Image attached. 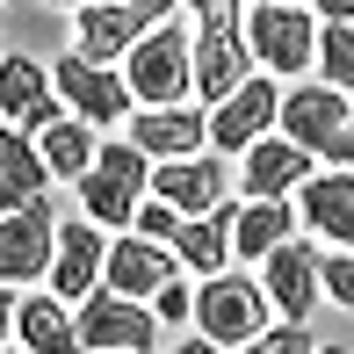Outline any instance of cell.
Returning <instances> with one entry per match:
<instances>
[{
	"label": "cell",
	"mask_w": 354,
	"mask_h": 354,
	"mask_svg": "<svg viewBox=\"0 0 354 354\" xmlns=\"http://www.w3.org/2000/svg\"><path fill=\"white\" fill-rule=\"evenodd\" d=\"M318 73H326L333 94H347L354 102V22H318Z\"/></svg>",
	"instance_id": "d4e9b609"
},
{
	"label": "cell",
	"mask_w": 354,
	"mask_h": 354,
	"mask_svg": "<svg viewBox=\"0 0 354 354\" xmlns=\"http://www.w3.org/2000/svg\"><path fill=\"white\" fill-rule=\"evenodd\" d=\"M239 354H318V340H311V326H289L282 318V326H261Z\"/></svg>",
	"instance_id": "484cf974"
},
{
	"label": "cell",
	"mask_w": 354,
	"mask_h": 354,
	"mask_svg": "<svg viewBox=\"0 0 354 354\" xmlns=\"http://www.w3.org/2000/svg\"><path fill=\"white\" fill-rule=\"evenodd\" d=\"M37 152H44V174H51V181H80V174L94 167V123H80L66 109L58 123L37 131Z\"/></svg>",
	"instance_id": "603a6c76"
},
{
	"label": "cell",
	"mask_w": 354,
	"mask_h": 354,
	"mask_svg": "<svg viewBox=\"0 0 354 354\" xmlns=\"http://www.w3.org/2000/svg\"><path fill=\"white\" fill-rule=\"evenodd\" d=\"M102 354H131V347H102Z\"/></svg>",
	"instance_id": "8d00e7d4"
},
{
	"label": "cell",
	"mask_w": 354,
	"mask_h": 354,
	"mask_svg": "<svg viewBox=\"0 0 354 354\" xmlns=\"http://www.w3.org/2000/svg\"><path fill=\"white\" fill-rule=\"evenodd\" d=\"M73 333H80V354H102V347L152 354V347H159V318H152V304L116 297V289H87V297H80V311H73Z\"/></svg>",
	"instance_id": "9c48e42d"
},
{
	"label": "cell",
	"mask_w": 354,
	"mask_h": 354,
	"mask_svg": "<svg viewBox=\"0 0 354 354\" xmlns=\"http://www.w3.org/2000/svg\"><path fill=\"white\" fill-rule=\"evenodd\" d=\"M51 87H58V102H66L80 123H123V116L138 109L116 66H94V58H80V51L51 66Z\"/></svg>",
	"instance_id": "7c38bea8"
},
{
	"label": "cell",
	"mask_w": 354,
	"mask_h": 354,
	"mask_svg": "<svg viewBox=\"0 0 354 354\" xmlns=\"http://www.w3.org/2000/svg\"><path fill=\"white\" fill-rule=\"evenodd\" d=\"M181 8H188V15L203 22V15H217V8H239V0H181Z\"/></svg>",
	"instance_id": "e575fe53"
},
{
	"label": "cell",
	"mask_w": 354,
	"mask_h": 354,
	"mask_svg": "<svg viewBox=\"0 0 354 354\" xmlns=\"http://www.w3.org/2000/svg\"><path fill=\"white\" fill-rule=\"evenodd\" d=\"M73 188H80L87 224H102V232H131L145 188H152V159H145L131 138H109V145H94V167L80 174Z\"/></svg>",
	"instance_id": "7a4b0ae2"
},
{
	"label": "cell",
	"mask_w": 354,
	"mask_h": 354,
	"mask_svg": "<svg viewBox=\"0 0 354 354\" xmlns=\"http://www.w3.org/2000/svg\"><path fill=\"white\" fill-rule=\"evenodd\" d=\"M131 8L145 15V22H167V15H174V8H181V0H131Z\"/></svg>",
	"instance_id": "4dcf8cb0"
},
{
	"label": "cell",
	"mask_w": 354,
	"mask_h": 354,
	"mask_svg": "<svg viewBox=\"0 0 354 354\" xmlns=\"http://www.w3.org/2000/svg\"><path fill=\"white\" fill-rule=\"evenodd\" d=\"M275 131L289 145H304L311 159H326V167H354V102L333 87H289Z\"/></svg>",
	"instance_id": "3957f363"
},
{
	"label": "cell",
	"mask_w": 354,
	"mask_h": 354,
	"mask_svg": "<svg viewBox=\"0 0 354 354\" xmlns=\"http://www.w3.org/2000/svg\"><path fill=\"white\" fill-rule=\"evenodd\" d=\"M0 354H22V347H0Z\"/></svg>",
	"instance_id": "f35d334b"
},
{
	"label": "cell",
	"mask_w": 354,
	"mask_h": 354,
	"mask_svg": "<svg viewBox=\"0 0 354 354\" xmlns=\"http://www.w3.org/2000/svg\"><path fill=\"white\" fill-rule=\"evenodd\" d=\"M268 311H275V304H268V289L253 282V275H203V289H196V326H203V340H217V347H246L253 333L268 326Z\"/></svg>",
	"instance_id": "52a82bcc"
},
{
	"label": "cell",
	"mask_w": 354,
	"mask_h": 354,
	"mask_svg": "<svg viewBox=\"0 0 354 354\" xmlns=\"http://www.w3.org/2000/svg\"><path fill=\"white\" fill-rule=\"evenodd\" d=\"M123 123H131L123 138H131L145 159H181V152H203V145H210V138H203V109H188V102H167V109H131Z\"/></svg>",
	"instance_id": "ac0fdd59"
},
{
	"label": "cell",
	"mask_w": 354,
	"mask_h": 354,
	"mask_svg": "<svg viewBox=\"0 0 354 354\" xmlns=\"http://www.w3.org/2000/svg\"><path fill=\"white\" fill-rule=\"evenodd\" d=\"M0 181H15L22 196H44V188H51L37 138H29V131H15V123H0Z\"/></svg>",
	"instance_id": "cb8c5ba5"
},
{
	"label": "cell",
	"mask_w": 354,
	"mask_h": 354,
	"mask_svg": "<svg viewBox=\"0 0 354 354\" xmlns=\"http://www.w3.org/2000/svg\"><path fill=\"white\" fill-rule=\"evenodd\" d=\"M261 289H268V304H275L289 326H311V311L326 304V289H318V246L282 239V246L261 261Z\"/></svg>",
	"instance_id": "4fadbf2b"
},
{
	"label": "cell",
	"mask_w": 354,
	"mask_h": 354,
	"mask_svg": "<svg viewBox=\"0 0 354 354\" xmlns=\"http://www.w3.org/2000/svg\"><path fill=\"white\" fill-rule=\"evenodd\" d=\"M246 44H253V66L268 80H297L318 58V15L311 8H282V0H253Z\"/></svg>",
	"instance_id": "277c9868"
},
{
	"label": "cell",
	"mask_w": 354,
	"mask_h": 354,
	"mask_svg": "<svg viewBox=\"0 0 354 354\" xmlns=\"http://www.w3.org/2000/svg\"><path fill=\"white\" fill-rule=\"evenodd\" d=\"M174 224H181V210H174V203H159L152 188H145V203H138L131 232H145V239H159V246H167V239H174Z\"/></svg>",
	"instance_id": "f1b7e54d"
},
{
	"label": "cell",
	"mask_w": 354,
	"mask_h": 354,
	"mask_svg": "<svg viewBox=\"0 0 354 354\" xmlns=\"http://www.w3.org/2000/svg\"><path fill=\"white\" fill-rule=\"evenodd\" d=\"M297 210H304V232H318L326 246H354V174L333 167V174H304L297 181Z\"/></svg>",
	"instance_id": "2e32d148"
},
{
	"label": "cell",
	"mask_w": 354,
	"mask_h": 354,
	"mask_svg": "<svg viewBox=\"0 0 354 354\" xmlns=\"http://www.w3.org/2000/svg\"><path fill=\"white\" fill-rule=\"evenodd\" d=\"M44 8H87V0H44Z\"/></svg>",
	"instance_id": "d590c367"
},
{
	"label": "cell",
	"mask_w": 354,
	"mask_h": 354,
	"mask_svg": "<svg viewBox=\"0 0 354 354\" xmlns=\"http://www.w3.org/2000/svg\"><path fill=\"white\" fill-rule=\"evenodd\" d=\"M159 282H174V246H159V239H145V232H131V239H116L109 246V261H102V289H116V297H152Z\"/></svg>",
	"instance_id": "d6986e66"
},
{
	"label": "cell",
	"mask_w": 354,
	"mask_h": 354,
	"mask_svg": "<svg viewBox=\"0 0 354 354\" xmlns=\"http://www.w3.org/2000/svg\"><path fill=\"white\" fill-rule=\"evenodd\" d=\"M318 159L304 152V145H289L282 131H268V138H253L246 152H239V167H232V188L246 203H289L297 196V181L311 174Z\"/></svg>",
	"instance_id": "8fae6325"
},
{
	"label": "cell",
	"mask_w": 354,
	"mask_h": 354,
	"mask_svg": "<svg viewBox=\"0 0 354 354\" xmlns=\"http://www.w3.org/2000/svg\"><path fill=\"white\" fill-rule=\"evenodd\" d=\"M66 109H58V87H51V66L44 58H0V123H15V131L37 138L44 123H58Z\"/></svg>",
	"instance_id": "5bb4252c"
},
{
	"label": "cell",
	"mask_w": 354,
	"mask_h": 354,
	"mask_svg": "<svg viewBox=\"0 0 354 354\" xmlns=\"http://www.w3.org/2000/svg\"><path fill=\"white\" fill-rule=\"evenodd\" d=\"M152 318H159V326H181V318H196V289H188L181 275L159 282V289H152Z\"/></svg>",
	"instance_id": "83f0119b"
},
{
	"label": "cell",
	"mask_w": 354,
	"mask_h": 354,
	"mask_svg": "<svg viewBox=\"0 0 354 354\" xmlns=\"http://www.w3.org/2000/svg\"><path fill=\"white\" fill-rule=\"evenodd\" d=\"M318 289H326L340 311H354V246H333L326 261H318Z\"/></svg>",
	"instance_id": "4316f807"
},
{
	"label": "cell",
	"mask_w": 354,
	"mask_h": 354,
	"mask_svg": "<svg viewBox=\"0 0 354 354\" xmlns=\"http://www.w3.org/2000/svg\"><path fill=\"white\" fill-rule=\"evenodd\" d=\"M145 15L131 0H87V8H73V37H80V58H94V66H116L123 51L145 37Z\"/></svg>",
	"instance_id": "e0dca14e"
},
{
	"label": "cell",
	"mask_w": 354,
	"mask_h": 354,
	"mask_svg": "<svg viewBox=\"0 0 354 354\" xmlns=\"http://www.w3.org/2000/svg\"><path fill=\"white\" fill-rule=\"evenodd\" d=\"M152 196L174 203L181 217H210L232 203V159L224 152H181V159H152Z\"/></svg>",
	"instance_id": "30bf717a"
},
{
	"label": "cell",
	"mask_w": 354,
	"mask_h": 354,
	"mask_svg": "<svg viewBox=\"0 0 354 354\" xmlns=\"http://www.w3.org/2000/svg\"><path fill=\"white\" fill-rule=\"evenodd\" d=\"M15 347L22 354H80L66 297H22L15 304Z\"/></svg>",
	"instance_id": "ffe728a7"
},
{
	"label": "cell",
	"mask_w": 354,
	"mask_h": 354,
	"mask_svg": "<svg viewBox=\"0 0 354 354\" xmlns=\"http://www.w3.org/2000/svg\"><path fill=\"white\" fill-rule=\"evenodd\" d=\"M167 354H224V347H217V340H203V333H196V340H174Z\"/></svg>",
	"instance_id": "1f68e13d"
},
{
	"label": "cell",
	"mask_w": 354,
	"mask_h": 354,
	"mask_svg": "<svg viewBox=\"0 0 354 354\" xmlns=\"http://www.w3.org/2000/svg\"><path fill=\"white\" fill-rule=\"evenodd\" d=\"M318 354H347V347H318Z\"/></svg>",
	"instance_id": "74e56055"
},
{
	"label": "cell",
	"mask_w": 354,
	"mask_h": 354,
	"mask_svg": "<svg viewBox=\"0 0 354 354\" xmlns=\"http://www.w3.org/2000/svg\"><path fill=\"white\" fill-rule=\"evenodd\" d=\"M22 203H29L22 188H15V181H0V217H8V210H22Z\"/></svg>",
	"instance_id": "d6a6232c"
},
{
	"label": "cell",
	"mask_w": 354,
	"mask_h": 354,
	"mask_svg": "<svg viewBox=\"0 0 354 354\" xmlns=\"http://www.w3.org/2000/svg\"><path fill=\"white\" fill-rule=\"evenodd\" d=\"M102 261H109V239H102V224H87V217H58V253H51V297L80 304L87 289H102Z\"/></svg>",
	"instance_id": "9a60e30c"
},
{
	"label": "cell",
	"mask_w": 354,
	"mask_h": 354,
	"mask_svg": "<svg viewBox=\"0 0 354 354\" xmlns=\"http://www.w3.org/2000/svg\"><path fill=\"white\" fill-rule=\"evenodd\" d=\"M275 116H282V80L253 73V80H239L224 102L203 109V138H210V152L239 159L253 138H268V131H275Z\"/></svg>",
	"instance_id": "ba28073f"
},
{
	"label": "cell",
	"mask_w": 354,
	"mask_h": 354,
	"mask_svg": "<svg viewBox=\"0 0 354 354\" xmlns=\"http://www.w3.org/2000/svg\"><path fill=\"white\" fill-rule=\"evenodd\" d=\"M51 253H58V203H51V188H44L22 210L0 217V289L51 282Z\"/></svg>",
	"instance_id": "8992f818"
},
{
	"label": "cell",
	"mask_w": 354,
	"mask_h": 354,
	"mask_svg": "<svg viewBox=\"0 0 354 354\" xmlns=\"http://www.w3.org/2000/svg\"><path fill=\"white\" fill-rule=\"evenodd\" d=\"M0 8H8V0H0Z\"/></svg>",
	"instance_id": "ab89813d"
},
{
	"label": "cell",
	"mask_w": 354,
	"mask_h": 354,
	"mask_svg": "<svg viewBox=\"0 0 354 354\" xmlns=\"http://www.w3.org/2000/svg\"><path fill=\"white\" fill-rule=\"evenodd\" d=\"M188 66H196V94L203 109L224 102V94L239 87V80H253V44H246V22H239V8H217L196 22V44H188Z\"/></svg>",
	"instance_id": "5b68a950"
},
{
	"label": "cell",
	"mask_w": 354,
	"mask_h": 354,
	"mask_svg": "<svg viewBox=\"0 0 354 354\" xmlns=\"http://www.w3.org/2000/svg\"><path fill=\"white\" fill-rule=\"evenodd\" d=\"M282 239H297L289 203H239V210H232V253H239V261H268Z\"/></svg>",
	"instance_id": "7402d4cb"
},
{
	"label": "cell",
	"mask_w": 354,
	"mask_h": 354,
	"mask_svg": "<svg viewBox=\"0 0 354 354\" xmlns=\"http://www.w3.org/2000/svg\"><path fill=\"white\" fill-rule=\"evenodd\" d=\"M167 246H174V261H181V268L217 275V268L232 261V203H224V210H210V217H181Z\"/></svg>",
	"instance_id": "44dd1931"
},
{
	"label": "cell",
	"mask_w": 354,
	"mask_h": 354,
	"mask_svg": "<svg viewBox=\"0 0 354 354\" xmlns=\"http://www.w3.org/2000/svg\"><path fill=\"white\" fill-rule=\"evenodd\" d=\"M282 8H311L318 22H354V0H282Z\"/></svg>",
	"instance_id": "f546056e"
},
{
	"label": "cell",
	"mask_w": 354,
	"mask_h": 354,
	"mask_svg": "<svg viewBox=\"0 0 354 354\" xmlns=\"http://www.w3.org/2000/svg\"><path fill=\"white\" fill-rule=\"evenodd\" d=\"M15 333V289H0V340Z\"/></svg>",
	"instance_id": "836d02e7"
},
{
	"label": "cell",
	"mask_w": 354,
	"mask_h": 354,
	"mask_svg": "<svg viewBox=\"0 0 354 354\" xmlns=\"http://www.w3.org/2000/svg\"><path fill=\"white\" fill-rule=\"evenodd\" d=\"M188 44H196V29H188L181 15H167V22H152L131 51H123V87H131L138 109H167V102H188V94H196Z\"/></svg>",
	"instance_id": "6da1fadb"
}]
</instances>
